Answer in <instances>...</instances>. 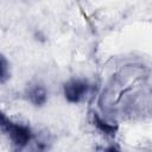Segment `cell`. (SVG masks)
Returning <instances> with one entry per match:
<instances>
[{
  "label": "cell",
  "mask_w": 152,
  "mask_h": 152,
  "mask_svg": "<svg viewBox=\"0 0 152 152\" xmlns=\"http://www.w3.org/2000/svg\"><path fill=\"white\" fill-rule=\"evenodd\" d=\"M1 131L8 135L12 144L17 148L25 147L32 139V132L28 126L15 124L6 118L5 114H1Z\"/></svg>",
  "instance_id": "6da1fadb"
},
{
  "label": "cell",
  "mask_w": 152,
  "mask_h": 152,
  "mask_svg": "<svg viewBox=\"0 0 152 152\" xmlns=\"http://www.w3.org/2000/svg\"><path fill=\"white\" fill-rule=\"evenodd\" d=\"M89 90V84L83 80H70L64 84V96L71 103H78Z\"/></svg>",
  "instance_id": "7a4b0ae2"
},
{
  "label": "cell",
  "mask_w": 152,
  "mask_h": 152,
  "mask_svg": "<svg viewBox=\"0 0 152 152\" xmlns=\"http://www.w3.org/2000/svg\"><path fill=\"white\" fill-rule=\"evenodd\" d=\"M91 118H93V124L96 126V128L99 131H101L103 134L109 135V137H114L115 135V133L118 131V126L116 125H112V124L106 122L96 113H93L91 114Z\"/></svg>",
  "instance_id": "3957f363"
},
{
  "label": "cell",
  "mask_w": 152,
  "mask_h": 152,
  "mask_svg": "<svg viewBox=\"0 0 152 152\" xmlns=\"http://www.w3.org/2000/svg\"><path fill=\"white\" fill-rule=\"evenodd\" d=\"M28 100L34 104V106H43L46 102V91L44 89V87L37 84L34 87H32L28 93Z\"/></svg>",
  "instance_id": "277c9868"
},
{
  "label": "cell",
  "mask_w": 152,
  "mask_h": 152,
  "mask_svg": "<svg viewBox=\"0 0 152 152\" xmlns=\"http://www.w3.org/2000/svg\"><path fill=\"white\" fill-rule=\"evenodd\" d=\"M0 68H1V74H0V82L1 83H5L6 80L8 78L10 74L7 72V68H8V64L6 62V58L4 56H1V64H0Z\"/></svg>",
  "instance_id": "5b68a950"
}]
</instances>
